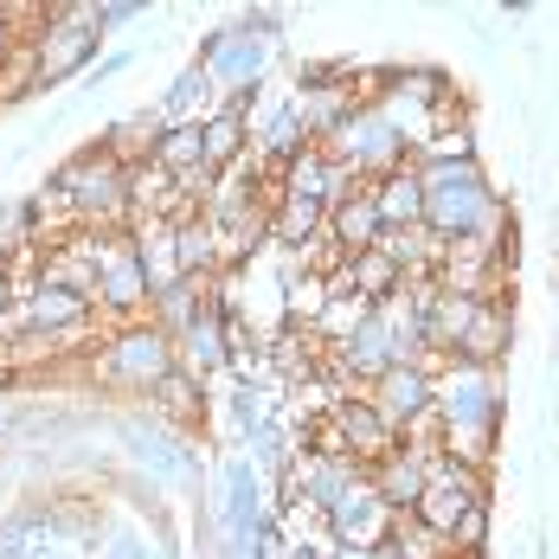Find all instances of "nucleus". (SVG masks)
Listing matches in <instances>:
<instances>
[{
	"label": "nucleus",
	"mask_w": 559,
	"mask_h": 559,
	"mask_svg": "<svg viewBox=\"0 0 559 559\" xmlns=\"http://www.w3.org/2000/svg\"><path fill=\"white\" fill-rule=\"evenodd\" d=\"M431 405L444 418L438 450L469 463V469H496V444H502V367L489 360H444L431 373Z\"/></svg>",
	"instance_id": "1"
},
{
	"label": "nucleus",
	"mask_w": 559,
	"mask_h": 559,
	"mask_svg": "<svg viewBox=\"0 0 559 559\" xmlns=\"http://www.w3.org/2000/svg\"><path fill=\"white\" fill-rule=\"evenodd\" d=\"M180 367L174 354V335L155 322V316H129V322H110V335L91 347L84 373L91 386H104L110 399H148V392Z\"/></svg>",
	"instance_id": "2"
},
{
	"label": "nucleus",
	"mask_w": 559,
	"mask_h": 559,
	"mask_svg": "<svg viewBox=\"0 0 559 559\" xmlns=\"http://www.w3.org/2000/svg\"><path fill=\"white\" fill-rule=\"evenodd\" d=\"M200 64H206V78H213L219 97L245 104V97H264L271 64H277V39L271 33H245L238 20H225V26H213L200 39Z\"/></svg>",
	"instance_id": "3"
},
{
	"label": "nucleus",
	"mask_w": 559,
	"mask_h": 559,
	"mask_svg": "<svg viewBox=\"0 0 559 559\" xmlns=\"http://www.w3.org/2000/svg\"><path fill=\"white\" fill-rule=\"evenodd\" d=\"M33 52H39V91H58V84H71V78H84L91 71V58L104 52V20L78 0V7H64V13H46L33 33Z\"/></svg>",
	"instance_id": "4"
},
{
	"label": "nucleus",
	"mask_w": 559,
	"mask_h": 559,
	"mask_svg": "<svg viewBox=\"0 0 559 559\" xmlns=\"http://www.w3.org/2000/svg\"><path fill=\"white\" fill-rule=\"evenodd\" d=\"M309 444L335 450V456H354L360 469H373V463L399 444V431H392V418L367 399V392H335V399H329V412L316 418Z\"/></svg>",
	"instance_id": "5"
},
{
	"label": "nucleus",
	"mask_w": 559,
	"mask_h": 559,
	"mask_svg": "<svg viewBox=\"0 0 559 559\" xmlns=\"http://www.w3.org/2000/svg\"><path fill=\"white\" fill-rule=\"evenodd\" d=\"M322 148H329L341 168H347V180H380V174H392L399 162H412L405 135H399V129H392L373 104H354V116L341 122Z\"/></svg>",
	"instance_id": "6"
},
{
	"label": "nucleus",
	"mask_w": 559,
	"mask_h": 559,
	"mask_svg": "<svg viewBox=\"0 0 559 559\" xmlns=\"http://www.w3.org/2000/svg\"><path fill=\"white\" fill-rule=\"evenodd\" d=\"M91 309H97V322L148 316V277H142L129 225L122 231H97V289H91Z\"/></svg>",
	"instance_id": "7"
},
{
	"label": "nucleus",
	"mask_w": 559,
	"mask_h": 559,
	"mask_svg": "<svg viewBox=\"0 0 559 559\" xmlns=\"http://www.w3.org/2000/svg\"><path fill=\"white\" fill-rule=\"evenodd\" d=\"M392 534V508L386 496L360 476V483H347L335 502H329V540H347V547H380Z\"/></svg>",
	"instance_id": "8"
},
{
	"label": "nucleus",
	"mask_w": 559,
	"mask_h": 559,
	"mask_svg": "<svg viewBox=\"0 0 559 559\" xmlns=\"http://www.w3.org/2000/svg\"><path fill=\"white\" fill-rule=\"evenodd\" d=\"M347 187H354V180H347V168H341V162L329 155V148H322V142L296 148V155H289V162L277 168V193H289V200H316V206H335Z\"/></svg>",
	"instance_id": "9"
},
{
	"label": "nucleus",
	"mask_w": 559,
	"mask_h": 559,
	"mask_svg": "<svg viewBox=\"0 0 559 559\" xmlns=\"http://www.w3.org/2000/svg\"><path fill=\"white\" fill-rule=\"evenodd\" d=\"M431 373H438L431 360H399V367H386V373L367 386V399L392 418V431H405L418 412H431Z\"/></svg>",
	"instance_id": "10"
},
{
	"label": "nucleus",
	"mask_w": 559,
	"mask_h": 559,
	"mask_svg": "<svg viewBox=\"0 0 559 559\" xmlns=\"http://www.w3.org/2000/svg\"><path fill=\"white\" fill-rule=\"evenodd\" d=\"M425 476H431V450L418 444H392L373 469H367V483L386 496L392 514H405V508H418V496H425Z\"/></svg>",
	"instance_id": "11"
},
{
	"label": "nucleus",
	"mask_w": 559,
	"mask_h": 559,
	"mask_svg": "<svg viewBox=\"0 0 559 559\" xmlns=\"http://www.w3.org/2000/svg\"><path fill=\"white\" fill-rule=\"evenodd\" d=\"M508 341H514V309H508V296H476V316H469V329H463V341H456L450 360H489V367H502Z\"/></svg>",
	"instance_id": "12"
},
{
	"label": "nucleus",
	"mask_w": 559,
	"mask_h": 559,
	"mask_svg": "<svg viewBox=\"0 0 559 559\" xmlns=\"http://www.w3.org/2000/svg\"><path fill=\"white\" fill-rule=\"evenodd\" d=\"M142 405H148V412H155L168 431H180V438L206 431V380H193L187 367H174L168 380H162V386L142 399Z\"/></svg>",
	"instance_id": "13"
},
{
	"label": "nucleus",
	"mask_w": 559,
	"mask_h": 559,
	"mask_svg": "<svg viewBox=\"0 0 559 559\" xmlns=\"http://www.w3.org/2000/svg\"><path fill=\"white\" fill-rule=\"evenodd\" d=\"M329 289H354V296H367V302H386L405 289V271L392 264L380 245H367V251H347L335 271H329Z\"/></svg>",
	"instance_id": "14"
},
{
	"label": "nucleus",
	"mask_w": 559,
	"mask_h": 559,
	"mask_svg": "<svg viewBox=\"0 0 559 559\" xmlns=\"http://www.w3.org/2000/svg\"><path fill=\"white\" fill-rule=\"evenodd\" d=\"M329 238H335L341 251H367V245H380V238H386V225H380V206H373V187H367V180H354L335 206H329Z\"/></svg>",
	"instance_id": "15"
},
{
	"label": "nucleus",
	"mask_w": 559,
	"mask_h": 559,
	"mask_svg": "<svg viewBox=\"0 0 559 559\" xmlns=\"http://www.w3.org/2000/svg\"><path fill=\"white\" fill-rule=\"evenodd\" d=\"M289 97H296V116H302L309 142H329L341 122L354 116V104H360V91H354V84H335V78H329V84H296Z\"/></svg>",
	"instance_id": "16"
},
{
	"label": "nucleus",
	"mask_w": 559,
	"mask_h": 559,
	"mask_svg": "<svg viewBox=\"0 0 559 559\" xmlns=\"http://www.w3.org/2000/svg\"><path fill=\"white\" fill-rule=\"evenodd\" d=\"M200 142H206V168L219 174L231 168V162H245L251 155V129H245V104H231V97H219L213 110L200 116Z\"/></svg>",
	"instance_id": "17"
},
{
	"label": "nucleus",
	"mask_w": 559,
	"mask_h": 559,
	"mask_svg": "<svg viewBox=\"0 0 559 559\" xmlns=\"http://www.w3.org/2000/svg\"><path fill=\"white\" fill-rule=\"evenodd\" d=\"M367 187H373V206H380V225H386V231H405V225L425 219V180H418L412 162H399L392 174L367 180Z\"/></svg>",
	"instance_id": "18"
},
{
	"label": "nucleus",
	"mask_w": 559,
	"mask_h": 559,
	"mask_svg": "<svg viewBox=\"0 0 559 559\" xmlns=\"http://www.w3.org/2000/svg\"><path fill=\"white\" fill-rule=\"evenodd\" d=\"M174 271L187 283H213L225 271V258H219V231L206 225V213H193V219H180L174 225Z\"/></svg>",
	"instance_id": "19"
},
{
	"label": "nucleus",
	"mask_w": 559,
	"mask_h": 559,
	"mask_svg": "<svg viewBox=\"0 0 559 559\" xmlns=\"http://www.w3.org/2000/svg\"><path fill=\"white\" fill-rule=\"evenodd\" d=\"M264 231H271V245H283V251H309V245L329 231V206L277 193V200H271V219H264Z\"/></svg>",
	"instance_id": "20"
},
{
	"label": "nucleus",
	"mask_w": 559,
	"mask_h": 559,
	"mask_svg": "<svg viewBox=\"0 0 559 559\" xmlns=\"http://www.w3.org/2000/svg\"><path fill=\"white\" fill-rule=\"evenodd\" d=\"M213 104H219V91H213L206 64L193 58V64H180V71H174V84L162 91V104H155V110H162V122H200Z\"/></svg>",
	"instance_id": "21"
},
{
	"label": "nucleus",
	"mask_w": 559,
	"mask_h": 559,
	"mask_svg": "<svg viewBox=\"0 0 559 559\" xmlns=\"http://www.w3.org/2000/svg\"><path fill=\"white\" fill-rule=\"evenodd\" d=\"M162 174L174 180H187V174H213L206 168V142H200V122H168L162 135H155V155H148Z\"/></svg>",
	"instance_id": "22"
},
{
	"label": "nucleus",
	"mask_w": 559,
	"mask_h": 559,
	"mask_svg": "<svg viewBox=\"0 0 559 559\" xmlns=\"http://www.w3.org/2000/svg\"><path fill=\"white\" fill-rule=\"evenodd\" d=\"M489 534H496V496H483V502H469L456 514V527H450V554L456 559H483L489 554Z\"/></svg>",
	"instance_id": "23"
},
{
	"label": "nucleus",
	"mask_w": 559,
	"mask_h": 559,
	"mask_svg": "<svg viewBox=\"0 0 559 559\" xmlns=\"http://www.w3.org/2000/svg\"><path fill=\"white\" fill-rule=\"evenodd\" d=\"M200 302H206V283H187V277H180V283H168V289H155V296H148V316H155L168 335H180V329L200 316Z\"/></svg>",
	"instance_id": "24"
},
{
	"label": "nucleus",
	"mask_w": 559,
	"mask_h": 559,
	"mask_svg": "<svg viewBox=\"0 0 559 559\" xmlns=\"http://www.w3.org/2000/svg\"><path fill=\"white\" fill-rule=\"evenodd\" d=\"M386 540H392V547H399L405 559H456L444 534H438L431 521H418L412 508H405V514H392V534H386Z\"/></svg>",
	"instance_id": "25"
},
{
	"label": "nucleus",
	"mask_w": 559,
	"mask_h": 559,
	"mask_svg": "<svg viewBox=\"0 0 559 559\" xmlns=\"http://www.w3.org/2000/svg\"><path fill=\"white\" fill-rule=\"evenodd\" d=\"M39 245V213H33V193L20 200H0V258H20Z\"/></svg>",
	"instance_id": "26"
},
{
	"label": "nucleus",
	"mask_w": 559,
	"mask_h": 559,
	"mask_svg": "<svg viewBox=\"0 0 559 559\" xmlns=\"http://www.w3.org/2000/svg\"><path fill=\"white\" fill-rule=\"evenodd\" d=\"M129 64H135V46H110V52H97V58H91V71L78 78V104H84V97H97L104 84H116Z\"/></svg>",
	"instance_id": "27"
},
{
	"label": "nucleus",
	"mask_w": 559,
	"mask_h": 559,
	"mask_svg": "<svg viewBox=\"0 0 559 559\" xmlns=\"http://www.w3.org/2000/svg\"><path fill=\"white\" fill-rule=\"evenodd\" d=\"M20 39H26V26H20V20H13V7H7V0H0V58L13 52V46H20Z\"/></svg>",
	"instance_id": "28"
},
{
	"label": "nucleus",
	"mask_w": 559,
	"mask_h": 559,
	"mask_svg": "<svg viewBox=\"0 0 559 559\" xmlns=\"http://www.w3.org/2000/svg\"><path fill=\"white\" fill-rule=\"evenodd\" d=\"M13 296V258H0V302Z\"/></svg>",
	"instance_id": "29"
},
{
	"label": "nucleus",
	"mask_w": 559,
	"mask_h": 559,
	"mask_svg": "<svg viewBox=\"0 0 559 559\" xmlns=\"http://www.w3.org/2000/svg\"><path fill=\"white\" fill-rule=\"evenodd\" d=\"M373 559H405V554H399V547H392V540H380V547H373Z\"/></svg>",
	"instance_id": "30"
},
{
	"label": "nucleus",
	"mask_w": 559,
	"mask_h": 559,
	"mask_svg": "<svg viewBox=\"0 0 559 559\" xmlns=\"http://www.w3.org/2000/svg\"><path fill=\"white\" fill-rule=\"evenodd\" d=\"M64 7H78V0H39V13H64Z\"/></svg>",
	"instance_id": "31"
},
{
	"label": "nucleus",
	"mask_w": 559,
	"mask_h": 559,
	"mask_svg": "<svg viewBox=\"0 0 559 559\" xmlns=\"http://www.w3.org/2000/svg\"><path fill=\"white\" fill-rule=\"evenodd\" d=\"M508 13H527V7H534V0H502Z\"/></svg>",
	"instance_id": "32"
},
{
	"label": "nucleus",
	"mask_w": 559,
	"mask_h": 559,
	"mask_svg": "<svg viewBox=\"0 0 559 559\" xmlns=\"http://www.w3.org/2000/svg\"><path fill=\"white\" fill-rule=\"evenodd\" d=\"M0 347H7V302H0Z\"/></svg>",
	"instance_id": "33"
}]
</instances>
